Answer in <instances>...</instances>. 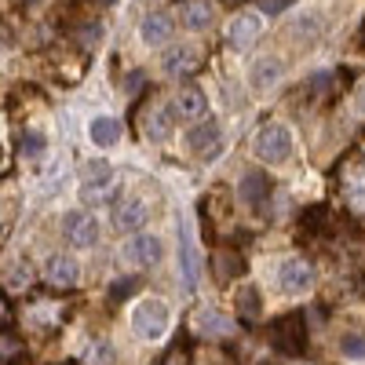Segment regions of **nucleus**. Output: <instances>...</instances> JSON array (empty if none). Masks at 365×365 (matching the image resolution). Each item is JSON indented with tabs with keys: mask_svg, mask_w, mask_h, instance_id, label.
<instances>
[{
	"mask_svg": "<svg viewBox=\"0 0 365 365\" xmlns=\"http://www.w3.org/2000/svg\"><path fill=\"white\" fill-rule=\"evenodd\" d=\"M63 234H66V241L73 249H91L99 241V220L81 212V208H73V212L63 216Z\"/></svg>",
	"mask_w": 365,
	"mask_h": 365,
	"instance_id": "423d86ee",
	"label": "nucleus"
},
{
	"mask_svg": "<svg viewBox=\"0 0 365 365\" xmlns=\"http://www.w3.org/2000/svg\"><path fill=\"white\" fill-rule=\"evenodd\" d=\"M44 282L51 289H73L81 282V263L66 252H55L48 263H44Z\"/></svg>",
	"mask_w": 365,
	"mask_h": 365,
	"instance_id": "9d476101",
	"label": "nucleus"
},
{
	"mask_svg": "<svg viewBox=\"0 0 365 365\" xmlns=\"http://www.w3.org/2000/svg\"><path fill=\"white\" fill-rule=\"evenodd\" d=\"M259 311H263L259 289H256V285H241V289H237V314L252 322V318H259Z\"/></svg>",
	"mask_w": 365,
	"mask_h": 365,
	"instance_id": "5701e85b",
	"label": "nucleus"
},
{
	"mask_svg": "<svg viewBox=\"0 0 365 365\" xmlns=\"http://www.w3.org/2000/svg\"><path fill=\"white\" fill-rule=\"evenodd\" d=\"M158 365H190V358H187V351H182V347H172Z\"/></svg>",
	"mask_w": 365,
	"mask_h": 365,
	"instance_id": "cd10ccee",
	"label": "nucleus"
},
{
	"mask_svg": "<svg viewBox=\"0 0 365 365\" xmlns=\"http://www.w3.org/2000/svg\"><path fill=\"white\" fill-rule=\"evenodd\" d=\"M289 4H292V0H259V11H267V15H282Z\"/></svg>",
	"mask_w": 365,
	"mask_h": 365,
	"instance_id": "c85d7f7f",
	"label": "nucleus"
},
{
	"mask_svg": "<svg viewBox=\"0 0 365 365\" xmlns=\"http://www.w3.org/2000/svg\"><path fill=\"white\" fill-rule=\"evenodd\" d=\"M270 340L289 358L303 354V351H307V318H303V314H285L278 325L270 329Z\"/></svg>",
	"mask_w": 365,
	"mask_h": 365,
	"instance_id": "7ed1b4c3",
	"label": "nucleus"
},
{
	"mask_svg": "<svg viewBox=\"0 0 365 365\" xmlns=\"http://www.w3.org/2000/svg\"><path fill=\"white\" fill-rule=\"evenodd\" d=\"M237 194H241V201H245L249 208L263 212V205L270 197V179L263 172H245V175H241V182H237Z\"/></svg>",
	"mask_w": 365,
	"mask_h": 365,
	"instance_id": "2eb2a0df",
	"label": "nucleus"
},
{
	"mask_svg": "<svg viewBox=\"0 0 365 365\" xmlns=\"http://www.w3.org/2000/svg\"><path fill=\"white\" fill-rule=\"evenodd\" d=\"M322 34V22H318V15H307V19H299L296 22V37L303 41V37H318Z\"/></svg>",
	"mask_w": 365,
	"mask_h": 365,
	"instance_id": "a878e982",
	"label": "nucleus"
},
{
	"mask_svg": "<svg viewBox=\"0 0 365 365\" xmlns=\"http://www.w3.org/2000/svg\"><path fill=\"white\" fill-rule=\"evenodd\" d=\"M179 274H182V289L194 292L201 282V259H197V245L187 220H179Z\"/></svg>",
	"mask_w": 365,
	"mask_h": 365,
	"instance_id": "39448f33",
	"label": "nucleus"
},
{
	"mask_svg": "<svg viewBox=\"0 0 365 365\" xmlns=\"http://www.w3.org/2000/svg\"><path fill=\"white\" fill-rule=\"evenodd\" d=\"M340 351H344L347 358H365V336H344Z\"/></svg>",
	"mask_w": 365,
	"mask_h": 365,
	"instance_id": "bb28decb",
	"label": "nucleus"
},
{
	"mask_svg": "<svg viewBox=\"0 0 365 365\" xmlns=\"http://www.w3.org/2000/svg\"><path fill=\"white\" fill-rule=\"evenodd\" d=\"M220 146H223V132H220L216 120H201V125H194L190 135H187V150L197 158H216Z\"/></svg>",
	"mask_w": 365,
	"mask_h": 365,
	"instance_id": "9b49d317",
	"label": "nucleus"
},
{
	"mask_svg": "<svg viewBox=\"0 0 365 365\" xmlns=\"http://www.w3.org/2000/svg\"><path fill=\"white\" fill-rule=\"evenodd\" d=\"M175 128V113L172 106H150L146 113V139H154V143H165Z\"/></svg>",
	"mask_w": 365,
	"mask_h": 365,
	"instance_id": "6ab92c4d",
	"label": "nucleus"
},
{
	"mask_svg": "<svg viewBox=\"0 0 365 365\" xmlns=\"http://www.w3.org/2000/svg\"><path fill=\"white\" fill-rule=\"evenodd\" d=\"M179 19H182L187 29L201 34V29H208L212 22H216V4H212V0H187V4L179 8Z\"/></svg>",
	"mask_w": 365,
	"mask_h": 365,
	"instance_id": "dca6fc26",
	"label": "nucleus"
},
{
	"mask_svg": "<svg viewBox=\"0 0 365 365\" xmlns=\"http://www.w3.org/2000/svg\"><path fill=\"white\" fill-rule=\"evenodd\" d=\"M113 182H117V168H113V165L91 161V165H84V172H81V197H84V201H103V197L113 190Z\"/></svg>",
	"mask_w": 365,
	"mask_h": 365,
	"instance_id": "20e7f679",
	"label": "nucleus"
},
{
	"mask_svg": "<svg viewBox=\"0 0 365 365\" xmlns=\"http://www.w3.org/2000/svg\"><path fill=\"white\" fill-rule=\"evenodd\" d=\"M172 34H175V22H172L168 15H146L143 26H139V37H143L146 48H161V44H168Z\"/></svg>",
	"mask_w": 365,
	"mask_h": 365,
	"instance_id": "f3484780",
	"label": "nucleus"
},
{
	"mask_svg": "<svg viewBox=\"0 0 365 365\" xmlns=\"http://www.w3.org/2000/svg\"><path fill=\"white\" fill-rule=\"evenodd\" d=\"M278 289L282 292H289V296H299V292H307L311 285H314V267L307 263V259H285L282 267H278Z\"/></svg>",
	"mask_w": 365,
	"mask_h": 365,
	"instance_id": "0eeeda50",
	"label": "nucleus"
},
{
	"mask_svg": "<svg viewBox=\"0 0 365 365\" xmlns=\"http://www.w3.org/2000/svg\"><path fill=\"white\" fill-rule=\"evenodd\" d=\"M29 282H34V270H29L26 259L8 263V270H4V285H8V292H26Z\"/></svg>",
	"mask_w": 365,
	"mask_h": 365,
	"instance_id": "4be33fe9",
	"label": "nucleus"
},
{
	"mask_svg": "<svg viewBox=\"0 0 365 365\" xmlns=\"http://www.w3.org/2000/svg\"><path fill=\"white\" fill-rule=\"evenodd\" d=\"M146 216H150V208L143 197H125V201H117L113 212H110V223L117 234H132L139 227H146Z\"/></svg>",
	"mask_w": 365,
	"mask_h": 365,
	"instance_id": "6e6552de",
	"label": "nucleus"
},
{
	"mask_svg": "<svg viewBox=\"0 0 365 365\" xmlns=\"http://www.w3.org/2000/svg\"><path fill=\"white\" fill-rule=\"evenodd\" d=\"M241 267H245V263H241L237 252H220L216 256V278L220 282H230V278H237V274H241Z\"/></svg>",
	"mask_w": 365,
	"mask_h": 365,
	"instance_id": "b1692460",
	"label": "nucleus"
},
{
	"mask_svg": "<svg viewBox=\"0 0 365 365\" xmlns=\"http://www.w3.org/2000/svg\"><path fill=\"white\" fill-rule=\"evenodd\" d=\"M194 325H197L201 336H230V332H234V322L227 314H220V311H212V307H205Z\"/></svg>",
	"mask_w": 365,
	"mask_h": 365,
	"instance_id": "aec40b11",
	"label": "nucleus"
},
{
	"mask_svg": "<svg viewBox=\"0 0 365 365\" xmlns=\"http://www.w3.org/2000/svg\"><path fill=\"white\" fill-rule=\"evenodd\" d=\"M259 34H263V15H259V11H245V15H237V19L230 22L227 41H230V48H237V51H249V48L259 41Z\"/></svg>",
	"mask_w": 365,
	"mask_h": 365,
	"instance_id": "1a4fd4ad",
	"label": "nucleus"
},
{
	"mask_svg": "<svg viewBox=\"0 0 365 365\" xmlns=\"http://www.w3.org/2000/svg\"><path fill=\"white\" fill-rule=\"evenodd\" d=\"M128 289H135V282H113V299H125Z\"/></svg>",
	"mask_w": 365,
	"mask_h": 365,
	"instance_id": "7c9ffc66",
	"label": "nucleus"
},
{
	"mask_svg": "<svg viewBox=\"0 0 365 365\" xmlns=\"http://www.w3.org/2000/svg\"><path fill=\"white\" fill-rule=\"evenodd\" d=\"M44 150H48V139H44L41 132H26V135H22V143H19V154H22V158H29V161L41 158Z\"/></svg>",
	"mask_w": 365,
	"mask_h": 365,
	"instance_id": "393cba45",
	"label": "nucleus"
},
{
	"mask_svg": "<svg viewBox=\"0 0 365 365\" xmlns=\"http://www.w3.org/2000/svg\"><path fill=\"white\" fill-rule=\"evenodd\" d=\"M252 154L267 165H282L292 158V132L289 125H282V120H270V125H263L256 132V143H252Z\"/></svg>",
	"mask_w": 365,
	"mask_h": 365,
	"instance_id": "f257e3e1",
	"label": "nucleus"
},
{
	"mask_svg": "<svg viewBox=\"0 0 365 365\" xmlns=\"http://www.w3.org/2000/svg\"><path fill=\"white\" fill-rule=\"evenodd\" d=\"M120 135H125V125H120L117 117H91V125H88V139L96 143V146L110 150V146H117V143H120Z\"/></svg>",
	"mask_w": 365,
	"mask_h": 365,
	"instance_id": "a211bd4d",
	"label": "nucleus"
},
{
	"mask_svg": "<svg viewBox=\"0 0 365 365\" xmlns=\"http://www.w3.org/2000/svg\"><path fill=\"white\" fill-rule=\"evenodd\" d=\"M197 66H201V48H194V44H179V48H172L161 58V73L165 77H190Z\"/></svg>",
	"mask_w": 365,
	"mask_h": 365,
	"instance_id": "f8f14e48",
	"label": "nucleus"
},
{
	"mask_svg": "<svg viewBox=\"0 0 365 365\" xmlns=\"http://www.w3.org/2000/svg\"><path fill=\"white\" fill-rule=\"evenodd\" d=\"M358 110H361V113H365V84H361V88H358Z\"/></svg>",
	"mask_w": 365,
	"mask_h": 365,
	"instance_id": "473e14b6",
	"label": "nucleus"
},
{
	"mask_svg": "<svg viewBox=\"0 0 365 365\" xmlns=\"http://www.w3.org/2000/svg\"><path fill=\"white\" fill-rule=\"evenodd\" d=\"M179 113L182 117H194V120H201L205 113H208V99H205V91L201 88H182L179 91Z\"/></svg>",
	"mask_w": 365,
	"mask_h": 365,
	"instance_id": "412c9836",
	"label": "nucleus"
},
{
	"mask_svg": "<svg viewBox=\"0 0 365 365\" xmlns=\"http://www.w3.org/2000/svg\"><path fill=\"white\" fill-rule=\"evenodd\" d=\"M143 81H146V77H143V73L135 70V73L128 77V84H125V91H128V96H139V91H143Z\"/></svg>",
	"mask_w": 365,
	"mask_h": 365,
	"instance_id": "c756f323",
	"label": "nucleus"
},
{
	"mask_svg": "<svg viewBox=\"0 0 365 365\" xmlns=\"http://www.w3.org/2000/svg\"><path fill=\"white\" fill-rule=\"evenodd\" d=\"M96 361H99V365H110V361H113V351H110V347H99V351H96Z\"/></svg>",
	"mask_w": 365,
	"mask_h": 365,
	"instance_id": "2f4dec72",
	"label": "nucleus"
},
{
	"mask_svg": "<svg viewBox=\"0 0 365 365\" xmlns=\"http://www.w3.org/2000/svg\"><path fill=\"white\" fill-rule=\"evenodd\" d=\"M282 77H285V63H282L278 55H263V58H256L252 70H249V81H252L256 91H270Z\"/></svg>",
	"mask_w": 365,
	"mask_h": 365,
	"instance_id": "4468645a",
	"label": "nucleus"
},
{
	"mask_svg": "<svg viewBox=\"0 0 365 365\" xmlns=\"http://www.w3.org/2000/svg\"><path fill=\"white\" fill-rule=\"evenodd\" d=\"M125 259H128L132 267H139V270L154 267V263L161 259V237H154V234H135L128 245H125Z\"/></svg>",
	"mask_w": 365,
	"mask_h": 365,
	"instance_id": "ddd939ff",
	"label": "nucleus"
},
{
	"mask_svg": "<svg viewBox=\"0 0 365 365\" xmlns=\"http://www.w3.org/2000/svg\"><path fill=\"white\" fill-rule=\"evenodd\" d=\"M168 322H172V314H168L165 299L150 296V299H139L132 307V329H135V336H143V340H161L168 332Z\"/></svg>",
	"mask_w": 365,
	"mask_h": 365,
	"instance_id": "f03ea898",
	"label": "nucleus"
}]
</instances>
